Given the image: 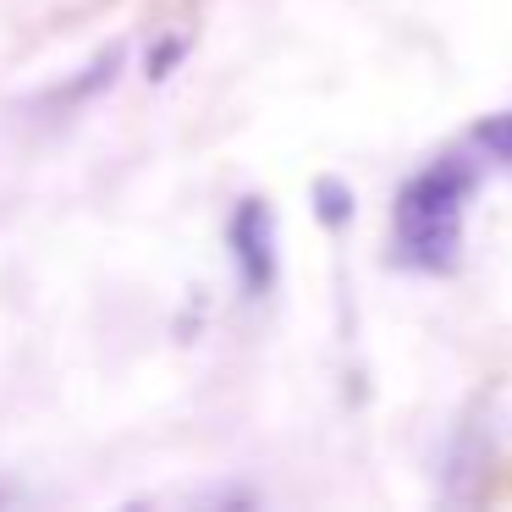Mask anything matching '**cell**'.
<instances>
[{
	"instance_id": "obj_1",
	"label": "cell",
	"mask_w": 512,
	"mask_h": 512,
	"mask_svg": "<svg viewBox=\"0 0 512 512\" xmlns=\"http://www.w3.org/2000/svg\"><path fill=\"white\" fill-rule=\"evenodd\" d=\"M479 188V166L474 160H435L424 166L413 182H402L397 193V254L402 265L430 270V276H446L463 254V210Z\"/></svg>"
},
{
	"instance_id": "obj_2",
	"label": "cell",
	"mask_w": 512,
	"mask_h": 512,
	"mask_svg": "<svg viewBox=\"0 0 512 512\" xmlns=\"http://www.w3.org/2000/svg\"><path fill=\"white\" fill-rule=\"evenodd\" d=\"M226 243H232V265L237 276H243V287L254 292V298H265L270 287H276V215H270V204L259 199V193H248V199H237L232 221H226Z\"/></svg>"
},
{
	"instance_id": "obj_3",
	"label": "cell",
	"mask_w": 512,
	"mask_h": 512,
	"mask_svg": "<svg viewBox=\"0 0 512 512\" xmlns=\"http://www.w3.org/2000/svg\"><path fill=\"white\" fill-rule=\"evenodd\" d=\"M314 215H320L331 232H342V226L353 221V188H347L342 177H320L314 182Z\"/></svg>"
},
{
	"instance_id": "obj_4",
	"label": "cell",
	"mask_w": 512,
	"mask_h": 512,
	"mask_svg": "<svg viewBox=\"0 0 512 512\" xmlns=\"http://www.w3.org/2000/svg\"><path fill=\"white\" fill-rule=\"evenodd\" d=\"M474 144L485 149V155H496V160H507V166H512V111L479 116V122H474Z\"/></svg>"
},
{
	"instance_id": "obj_5",
	"label": "cell",
	"mask_w": 512,
	"mask_h": 512,
	"mask_svg": "<svg viewBox=\"0 0 512 512\" xmlns=\"http://www.w3.org/2000/svg\"><path fill=\"white\" fill-rule=\"evenodd\" d=\"M182 56H188V39H182V34L160 39V45L144 56V78H155V83H160V78H171V67H177Z\"/></svg>"
}]
</instances>
